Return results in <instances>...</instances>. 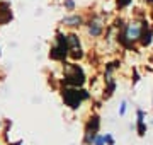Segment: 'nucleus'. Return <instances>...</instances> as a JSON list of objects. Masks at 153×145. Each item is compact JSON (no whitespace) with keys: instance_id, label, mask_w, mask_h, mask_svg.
I'll return each mask as SVG.
<instances>
[{"instance_id":"obj_13","label":"nucleus","mask_w":153,"mask_h":145,"mask_svg":"<svg viewBox=\"0 0 153 145\" xmlns=\"http://www.w3.org/2000/svg\"><path fill=\"white\" fill-rule=\"evenodd\" d=\"M146 2H148V4H152V5H153V0H146Z\"/></svg>"},{"instance_id":"obj_11","label":"nucleus","mask_w":153,"mask_h":145,"mask_svg":"<svg viewBox=\"0 0 153 145\" xmlns=\"http://www.w3.org/2000/svg\"><path fill=\"white\" fill-rule=\"evenodd\" d=\"M65 4H66V7H68V9H73V7H75V4H73V0H65Z\"/></svg>"},{"instance_id":"obj_7","label":"nucleus","mask_w":153,"mask_h":145,"mask_svg":"<svg viewBox=\"0 0 153 145\" xmlns=\"http://www.w3.org/2000/svg\"><path fill=\"white\" fill-rule=\"evenodd\" d=\"M88 33L92 34V36H99V34L102 33V21L100 19H92L88 22Z\"/></svg>"},{"instance_id":"obj_5","label":"nucleus","mask_w":153,"mask_h":145,"mask_svg":"<svg viewBox=\"0 0 153 145\" xmlns=\"http://www.w3.org/2000/svg\"><path fill=\"white\" fill-rule=\"evenodd\" d=\"M12 21V10L9 2H0V24H7Z\"/></svg>"},{"instance_id":"obj_6","label":"nucleus","mask_w":153,"mask_h":145,"mask_svg":"<svg viewBox=\"0 0 153 145\" xmlns=\"http://www.w3.org/2000/svg\"><path fill=\"white\" fill-rule=\"evenodd\" d=\"M152 39H153V28H150L148 22H145V28H143L140 43H141V46H150L152 45Z\"/></svg>"},{"instance_id":"obj_14","label":"nucleus","mask_w":153,"mask_h":145,"mask_svg":"<svg viewBox=\"0 0 153 145\" xmlns=\"http://www.w3.org/2000/svg\"><path fill=\"white\" fill-rule=\"evenodd\" d=\"M16 145H19V144H16Z\"/></svg>"},{"instance_id":"obj_3","label":"nucleus","mask_w":153,"mask_h":145,"mask_svg":"<svg viewBox=\"0 0 153 145\" xmlns=\"http://www.w3.org/2000/svg\"><path fill=\"white\" fill-rule=\"evenodd\" d=\"M63 99L70 108H78L82 104V101L88 99V92L78 89H65L63 90Z\"/></svg>"},{"instance_id":"obj_9","label":"nucleus","mask_w":153,"mask_h":145,"mask_svg":"<svg viewBox=\"0 0 153 145\" xmlns=\"http://www.w3.org/2000/svg\"><path fill=\"white\" fill-rule=\"evenodd\" d=\"M65 24H68V26H80L82 24V17L80 16H70V17H65V21H63Z\"/></svg>"},{"instance_id":"obj_4","label":"nucleus","mask_w":153,"mask_h":145,"mask_svg":"<svg viewBox=\"0 0 153 145\" xmlns=\"http://www.w3.org/2000/svg\"><path fill=\"white\" fill-rule=\"evenodd\" d=\"M68 46H70V56L73 60H78L82 58V46H80V41H78V36L76 34H70L68 36Z\"/></svg>"},{"instance_id":"obj_12","label":"nucleus","mask_w":153,"mask_h":145,"mask_svg":"<svg viewBox=\"0 0 153 145\" xmlns=\"http://www.w3.org/2000/svg\"><path fill=\"white\" fill-rule=\"evenodd\" d=\"M124 111H126V104L123 102V106H121V114H124Z\"/></svg>"},{"instance_id":"obj_1","label":"nucleus","mask_w":153,"mask_h":145,"mask_svg":"<svg viewBox=\"0 0 153 145\" xmlns=\"http://www.w3.org/2000/svg\"><path fill=\"white\" fill-rule=\"evenodd\" d=\"M63 73H65V82L73 85V87H80V85H83V82H85L83 70L78 67V65H75V63H65Z\"/></svg>"},{"instance_id":"obj_2","label":"nucleus","mask_w":153,"mask_h":145,"mask_svg":"<svg viewBox=\"0 0 153 145\" xmlns=\"http://www.w3.org/2000/svg\"><path fill=\"white\" fill-rule=\"evenodd\" d=\"M70 55V46H68V36H65L63 33L56 34V45L51 48L49 51V56L53 60H60L63 61L66 56Z\"/></svg>"},{"instance_id":"obj_10","label":"nucleus","mask_w":153,"mask_h":145,"mask_svg":"<svg viewBox=\"0 0 153 145\" xmlns=\"http://www.w3.org/2000/svg\"><path fill=\"white\" fill-rule=\"evenodd\" d=\"M131 2L133 0H116V7H117V10H121V9H126Z\"/></svg>"},{"instance_id":"obj_8","label":"nucleus","mask_w":153,"mask_h":145,"mask_svg":"<svg viewBox=\"0 0 153 145\" xmlns=\"http://www.w3.org/2000/svg\"><path fill=\"white\" fill-rule=\"evenodd\" d=\"M99 130V118L94 116L92 121L88 123V128H87V133H88V140H92L94 137H95V133H97Z\"/></svg>"}]
</instances>
